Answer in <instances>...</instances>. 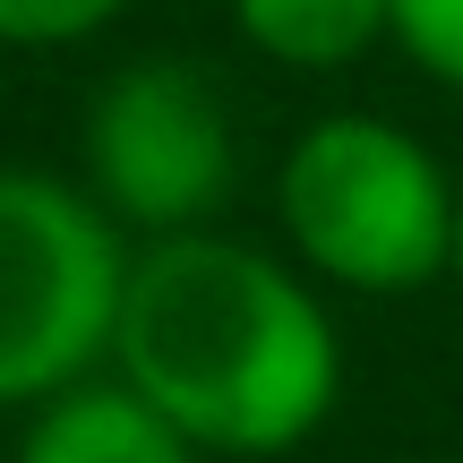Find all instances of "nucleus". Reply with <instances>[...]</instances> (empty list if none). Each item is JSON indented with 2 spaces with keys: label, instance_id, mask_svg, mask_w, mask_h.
<instances>
[{
  "label": "nucleus",
  "instance_id": "obj_4",
  "mask_svg": "<svg viewBox=\"0 0 463 463\" xmlns=\"http://www.w3.org/2000/svg\"><path fill=\"white\" fill-rule=\"evenodd\" d=\"M241 181L223 86L181 52L120 61L86 103V198L120 232H206Z\"/></svg>",
  "mask_w": 463,
  "mask_h": 463
},
{
  "label": "nucleus",
  "instance_id": "obj_9",
  "mask_svg": "<svg viewBox=\"0 0 463 463\" xmlns=\"http://www.w3.org/2000/svg\"><path fill=\"white\" fill-rule=\"evenodd\" d=\"M455 283H463V181H455Z\"/></svg>",
  "mask_w": 463,
  "mask_h": 463
},
{
  "label": "nucleus",
  "instance_id": "obj_7",
  "mask_svg": "<svg viewBox=\"0 0 463 463\" xmlns=\"http://www.w3.org/2000/svg\"><path fill=\"white\" fill-rule=\"evenodd\" d=\"M386 43L420 69V78L463 95V0H395L386 9Z\"/></svg>",
  "mask_w": 463,
  "mask_h": 463
},
{
  "label": "nucleus",
  "instance_id": "obj_2",
  "mask_svg": "<svg viewBox=\"0 0 463 463\" xmlns=\"http://www.w3.org/2000/svg\"><path fill=\"white\" fill-rule=\"evenodd\" d=\"M275 215L300 275L395 300L455 275V172L386 112H326L275 172Z\"/></svg>",
  "mask_w": 463,
  "mask_h": 463
},
{
  "label": "nucleus",
  "instance_id": "obj_1",
  "mask_svg": "<svg viewBox=\"0 0 463 463\" xmlns=\"http://www.w3.org/2000/svg\"><path fill=\"white\" fill-rule=\"evenodd\" d=\"M112 369L206 463H266L326 430L344 335L300 266L232 232H164L129 249Z\"/></svg>",
  "mask_w": 463,
  "mask_h": 463
},
{
  "label": "nucleus",
  "instance_id": "obj_8",
  "mask_svg": "<svg viewBox=\"0 0 463 463\" xmlns=\"http://www.w3.org/2000/svg\"><path fill=\"white\" fill-rule=\"evenodd\" d=\"M129 0H0V43L9 52H61L86 43V34L120 26Z\"/></svg>",
  "mask_w": 463,
  "mask_h": 463
},
{
  "label": "nucleus",
  "instance_id": "obj_5",
  "mask_svg": "<svg viewBox=\"0 0 463 463\" xmlns=\"http://www.w3.org/2000/svg\"><path fill=\"white\" fill-rule=\"evenodd\" d=\"M17 463H206L189 447L181 430H172L164 412H155L146 395H129V386H69V395L34 403L26 438H17Z\"/></svg>",
  "mask_w": 463,
  "mask_h": 463
},
{
  "label": "nucleus",
  "instance_id": "obj_6",
  "mask_svg": "<svg viewBox=\"0 0 463 463\" xmlns=\"http://www.w3.org/2000/svg\"><path fill=\"white\" fill-rule=\"evenodd\" d=\"M395 0H232V26L275 69H352L386 43Z\"/></svg>",
  "mask_w": 463,
  "mask_h": 463
},
{
  "label": "nucleus",
  "instance_id": "obj_3",
  "mask_svg": "<svg viewBox=\"0 0 463 463\" xmlns=\"http://www.w3.org/2000/svg\"><path fill=\"white\" fill-rule=\"evenodd\" d=\"M120 283L129 232L61 172L0 164V412H34L112 361Z\"/></svg>",
  "mask_w": 463,
  "mask_h": 463
}]
</instances>
